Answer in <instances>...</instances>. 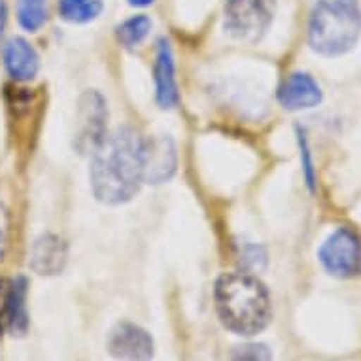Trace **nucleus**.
I'll return each mask as SVG.
<instances>
[{
	"label": "nucleus",
	"mask_w": 361,
	"mask_h": 361,
	"mask_svg": "<svg viewBox=\"0 0 361 361\" xmlns=\"http://www.w3.org/2000/svg\"><path fill=\"white\" fill-rule=\"evenodd\" d=\"M144 138L133 127H119L93 152L91 188L101 202L123 204L144 182Z\"/></svg>",
	"instance_id": "obj_1"
},
{
	"label": "nucleus",
	"mask_w": 361,
	"mask_h": 361,
	"mask_svg": "<svg viewBox=\"0 0 361 361\" xmlns=\"http://www.w3.org/2000/svg\"><path fill=\"white\" fill-rule=\"evenodd\" d=\"M214 299L221 324L237 335H257L271 322L269 291L255 276L246 273L219 276Z\"/></svg>",
	"instance_id": "obj_2"
},
{
	"label": "nucleus",
	"mask_w": 361,
	"mask_h": 361,
	"mask_svg": "<svg viewBox=\"0 0 361 361\" xmlns=\"http://www.w3.org/2000/svg\"><path fill=\"white\" fill-rule=\"evenodd\" d=\"M361 35L360 0H318L310 13L308 44L316 54L337 57L355 46Z\"/></svg>",
	"instance_id": "obj_3"
},
{
	"label": "nucleus",
	"mask_w": 361,
	"mask_h": 361,
	"mask_svg": "<svg viewBox=\"0 0 361 361\" xmlns=\"http://www.w3.org/2000/svg\"><path fill=\"white\" fill-rule=\"evenodd\" d=\"M276 0H227L225 2V30L237 40H261L273 25Z\"/></svg>",
	"instance_id": "obj_4"
},
{
	"label": "nucleus",
	"mask_w": 361,
	"mask_h": 361,
	"mask_svg": "<svg viewBox=\"0 0 361 361\" xmlns=\"http://www.w3.org/2000/svg\"><path fill=\"white\" fill-rule=\"evenodd\" d=\"M108 108L99 91H85L78 102V121L74 146L80 154H91L108 137Z\"/></svg>",
	"instance_id": "obj_5"
},
{
	"label": "nucleus",
	"mask_w": 361,
	"mask_h": 361,
	"mask_svg": "<svg viewBox=\"0 0 361 361\" xmlns=\"http://www.w3.org/2000/svg\"><path fill=\"white\" fill-rule=\"evenodd\" d=\"M320 261L335 276H352L361 267V243L354 231L337 229L320 248Z\"/></svg>",
	"instance_id": "obj_6"
},
{
	"label": "nucleus",
	"mask_w": 361,
	"mask_h": 361,
	"mask_svg": "<svg viewBox=\"0 0 361 361\" xmlns=\"http://www.w3.org/2000/svg\"><path fill=\"white\" fill-rule=\"evenodd\" d=\"M108 352L119 361H149L154 357V338L137 324L121 322L108 337Z\"/></svg>",
	"instance_id": "obj_7"
},
{
	"label": "nucleus",
	"mask_w": 361,
	"mask_h": 361,
	"mask_svg": "<svg viewBox=\"0 0 361 361\" xmlns=\"http://www.w3.org/2000/svg\"><path fill=\"white\" fill-rule=\"evenodd\" d=\"M176 144H174L171 137L159 135V137L144 138V182H148V184L169 182L174 176V172H176Z\"/></svg>",
	"instance_id": "obj_8"
},
{
	"label": "nucleus",
	"mask_w": 361,
	"mask_h": 361,
	"mask_svg": "<svg viewBox=\"0 0 361 361\" xmlns=\"http://www.w3.org/2000/svg\"><path fill=\"white\" fill-rule=\"evenodd\" d=\"M154 82H155V101L163 110H171L178 104V85L176 68H174V55H172L171 42L161 38L155 48L154 61Z\"/></svg>",
	"instance_id": "obj_9"
},
{
	"label": "nucleus",
	"mask_w": 361,
	"mask_h": 361,
	"mask_svg": "<svg viewBox=\"0 0 361 361\" xmlns=\"http://www.w3.org/2000/svg\"><path fill=\"white\" fill-rule=\"evenodd\" d=\"M66 255L65 243L57 235L44 233L32 243L29 267L40 276H54L65 269Z\"/></svg>",
	"instance_id": "obj_10"
},
{
	"label": "nucleus",
	"mask_w": 361,
	"mask_h": 361,
	"mask_svg": "<svg viewBox=\"0 0 361 361\" xmlns=\"http://www.w3.org/2000/svg\"><path fill=\"white\" fill-rule=\"evenodd\" d=\"M280 104L288 110H307L318 106L322 101V89L310 74L293 72L279 89Z\"/></svg>",
	"instance_id": "obj_11"
},
{
	"label": "nucleus",
	"mask_w": 361,
	"mask_h": 361,
	"mask_svg": "<svg viewBox=\"0 0 361 361\" xmlns=\"http://www.w3.org/2000/svg\"><path fill=\"white\" fill-rule=\"evenodd\" d=\"M2 59H4L8 74L16 82H29L40 68V59H38L36 49L23 38H12L6 42V46L2 49Z\"/></svg>",
	"instance_id": "obj_12"
},
{
	"label": "nucleus",
	"mask_w": 361,
	"mask_h": 361,
	"mask_svg": "<svg viewBox=\"0 0 361 361\" xmlns=\"http://www.w3.org/2000/svg\"><path fill=\"white\" fill-rule=\"evenodd\" d=\"M29 327V314H27V280H12V293H10V314H8V331L12 335H23Z\"/></svg>",
	"instance_id": "obj_13"
},
{
	"label": "nucleus",
	"mask_w": 361,
	"mask_h": 361,
	"mask_svg": "<svg viewBox=\"0 0 361 361\" xmlns=\"http://www.w3.org/2000/svg\"><path fill=\"white\" fill-rule=\"evenodd\" d=\"M102 0H59V16L68 23H89L101 16Z\"/></svg>",
	"instance_id": "obj_14"
},
{
	"label": "nucleus",
	"mask_w": 361,
	"mask_h": 361,
	"mask_svg": "<svg viewBox=\"0 0 361 361\" xmlns=\"http://www.w3.org/2000/svg\"><path fill=\"white\" fill-rule=\"evenodd\" d=\"M149 30H152V19L140 13L119 23L116 27V38L123 48H135L148 38Z\"/></svg>",
	"instance_id": "obj_15"
},
{
	"label": "nucleus",
	"mask_w": 361,
	"mask_h": 361,
	"mask_svg": "<svg viewBox=\"0 0 361 361\" xmlns=\"http://www.w3.org/2000/svg\"><path fill=\"white\" fill-rule=\"evenodd\" d=\"M19 25L29 32H36L48 21V2L46 0H19Z\"/></svg>",
	"instance_id": "obj_16"
},
{
	"label": "nucleus",
	"mask_w": 361,
	"mask_h": 361,
	"mask_svg": "<svg viewBox=\"0 0 361 361\" xmlns=\"http://www.w3.org/2000/svg\"><path fill=\"white\" fill-rule=\"evenodd\" d=\"M229 361H273V354L265 344H244L233 350Z\"/></svg>",
	"instance_id": "obj_17"
},
{
	"label": "nucleus",
	"mask_w": 361,
	"mask_h": 361,
	"mask_svg": "<svg viewBox=\"0 0 361 361\" xmlns=\"http://www.w3.org/2000/svg\"><path fill=\"white\" fill-rule=\"evenodd\" d=\"M10 293H12V280H0V335L8 331V314H10Z\"/></svg>",
	"instance_id": "obj_18"
},
{
	"label": "nucleus",
	"mask_w": 361,
	"mask_h": 361,
	"mask_svg": "<svg viewBox=\"0 0 361 361\" xmlns=\"http://www.w3.org/2000/svg\"><path fill=\"white\" fill-rule=\"evenodd\" d=\"M8 238H10V212L0 202V261L4 259V255H6Z\"/></svg>",
	"instance_id": "obj_19"
},
{
	"label": "nucleus",
	"mask_w": 361,
	"mask_h": 361,
	"mask_svg": "<svg viewBox=\"0 0 361 361\" xmlns=\"http://www.w3.org/2000/svg\"><path fill=\"white\" fill-rule=\"evenodd\" d=\"M8 23V6L6 0H0V38L4 35V29H6Z\"/></svg>",
	"instance_id": "obj_20"
},
{
	"label": "nucleus",
	"mask_w": 361,
	"mask_h": 361,
	"mask_svg": "<svg viewBox=\"0 0 361 361\" xmlns=\"http://www.w3.org/2000/svg\"><path fill=\"white\" fill-rule=\"evenodd\" d=\"M154 0H129L130 6H138V8H144V6H149Z\"/></svg>",
	"instance_id": "obj_21"
}]
</instances>
